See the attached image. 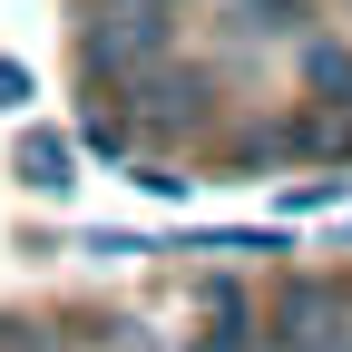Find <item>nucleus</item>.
I'll return each instance as SVG.
<instances>
[{"mask_svg":"<svg viewBox=\"0 0 352 352\" xmlns=\"http://www.w3.org/2000/svg\"><path fill=\"white\" fill-rule=\"evenodd\" d=\"M20 166L39 176V186H59V166H69V138H59V127H30V138H20Z\"/></svg>","mask_w":352,"mask_h":352,"instance_id":"nucleus-1","label":"nucleus"},{"mask_svg":"<svg viewBox=\"0 0 352 352\" xmlns=\"http://www.w3.org/2000/svg\"><path fill=\"white\" fill-rule=\"evenodd\" d=\"M20 98H30V69H20V59H0V108H20Z\"/></svg>","mask_w":352,"mask_h":352,"instance_id":"nucleus-2","label":"nucleus"}]
</instances>
